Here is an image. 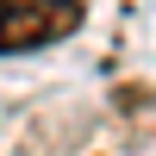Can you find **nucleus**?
I'll use <instances>...</instances> for the list:
<instances>
[{
	"label": "nucleus",
	"instance_id": "f257e3e1",
	"mask_svg": "<svg viewBox=\"0 0 156 156\" xmlns=\"http://www.w3.org/2000/svg\"><path fill=\"white\" fill-rule=\"evenodd\" d=\"M87 25V0H0V56L69 44Z\"/></svg>",
	"mask_w": 156,
	"mask_h": 156
}]
</instances>
